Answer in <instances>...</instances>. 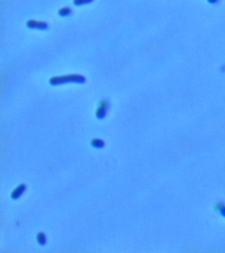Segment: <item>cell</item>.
<instances>
[{"label": "cell", "mask_w": 225, "mask_h": 253, "mask_svg": "<svg viewBox=\"0 0 225 253\" xmlns=\"http://www.w3.org/2000/svg\"><path fill=\"white\" fill-rule=\"evenodd\" d=\"M27 189V186L24 184H21L20 185H18L17 188L13 190L12 192V193L11 194V198L13 200H18V198H20L22 194H24Z\"/></svg>", "instance_id": "6da1fadb"}, {"label": "cell", "mask_w": 225, "mask_h": 253, "mask_svg": "<svg viewBox=\"0 0 225 253\" xmlns=\"http://www.w3.org/2000/svg\"><path fill=\"white\" fill-rule=\"evenodd\" d=\"M36 241L40 245H45L46 243V236L43 232H40L36 235Z\"/></svg>", "instance_id": "277c9868"}, {"label": "cell", "mask_w": 225, "mask_h": 253, "mask_svg": "<svg viewBox=\"0 0 225 253\" xmlns=\"http://www.w3.org/2000/svg\"><path fill=\"white\" fill-rule=\"evenodd\" d=\"M91 145L93 147L96 149H102L104 147L105 143L102 139L94 138L91 141Z\"/></svg>", "instance_id": "3957f363"}, {"label": "cell", "mask_w": 225, "mask_h": 253, "mask_svg": "<svg viewBox=\"0 0 225 253\" xmlns=\"http://www.w3.org/2000/svg\"><path fill=\"white\" fill-rule=\"evenodd\" d=\"M107 102L105 101H101L100 102L99 106H98L96 111V116L98 118H103L106 115V109H107Z\"/></svg>", "instance_id": "7a4b0ae2"}, {"label": "cell", "mask_w": 225, "mask_h": 253, "mask_svg": "<svg viewBox=\"0 0 225 253\" xmlns=\"http://www.w3.org/2000/svg\"><path fill=\"white\" fill-rule=\"evenodd\" d=\"M207 2L211 5H216L219 2V0H207Z\"/></svg>", "instance_id": "52a82bcc"}, {"label": "cell", "mask_w": 225, "mask_h": 253, "mask_svg": "<svg viewBox=\"0 0 225 253\" xmlns=\"http://www.w3.org/2000/svg\"><path fill=\"white\" fill-rule=\"evenodd\" d=\"M71 13V9L69 7H63L62 9H60L59 11V14L62 15H67L68 14Z\"/></svg>", "instance_id": "5b68a950"}, {"label": "cell", "mask_w": 225, "mask_h": 253, "mask_svg": "<svg viewBox=\"0 0 225 253\" xmlns=\"http://www.w3.org/2000/svg\"><path fill=\"white\" fill-rule=\"evenodd\" d=\"M92 1V0H74V3L79 6V5H83L90 3Z\"/></svg>", "instance_id": "8992f818"}]
</instances>
